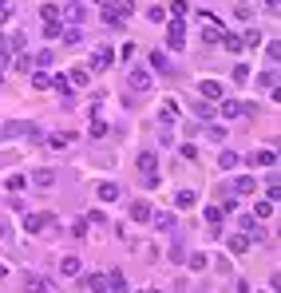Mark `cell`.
I'll list each match as a JSON object with an SVG mask.
<instances>
[{"label": "cell", "instance_id": "cell-19", "mask_svg": "<svg viewBox=\"0 0 281 293\" xmlns=\"http://www.w3.org/2000/svg\"><path fill=\"white\" fill-rule=\"evenodd\" d=\"M237 234H257V218H253V214H242V218H237Z\"/></svg>", "mask_w": 281, "mask_h": 293}, {"label": "cell", "instance_id": "cell-30", "mask_svg": "<svg viewBox=\"0 0 281 293\" xmlns=\"http://www.w3.org/2000/svg\"><path fill=\"white\" fill-rule=\"evenodd\" d=\"M186 262H190V269H206V265H210V258H206V254H190Z\"/></svg>", "mask_w": 281, "mask_h": 293}, {"label": "cell", "instance_id": "cell-41", "mask_svg": "<svg viewBox=\"0 0 281 293\" xmlns=\"http://www.w3.org/2000/svg\"><path fill=\"white\" fill-rule=\"evenodd\" d=\"M222 44L230 48V52H242V36H222Z\"/></svg>", "mask_w": 281, "mask_h": 293}, {"label": "cell", "instance_id": "cell-2", "mask_svg": "<svg viewBox=\"0 0 281 293\" xmlns=\"http://www.w3.org/2000/svg\"><path fill=\"white\" fill-rule=\"evenodd\" d=\"M139 171H143V186L155 191V186H159V155H155V151H143V155H139Z\"/></svg>", "mask_w": 281, "mask_h": 293}, {"label": "cell", "instance_id": "cell-29", "mask_svg": "<svg viewBox=\"0 0 281 293\" xmlns=\"http://www.w3.org/2000/svg\"><path fill=\"white\" fill-rule=\"evenodd\" d=\"M52 171H36V175H32V182H36V186H52Z\"/></svg>", "mask_w": 281, "mask_h": 293}, {"label": "cell", "instance_id": "cell-7", "mask_svg": "<svg viewBox=\"0 0 281 293\" xmlns=\"http://www.w3.org/2000/svg\"><path fill=\"white\" fill-rule=\"evenodd\" d=\"M131 88L135 91H150V88H155V79H150L147 68H135V72H131Z\"/></svg>", "mask_w": 281, "mask_h": 293}, {"label": "cell", "instance_id": "cell-24", "mask_svg": "<svg viewBox=\"0 0 281 293\" xmlns=\"http://www.w3.org/2000/svg\"><path fill=\"white\" fill-rule=\"evenodd\" d=\"M246 249H250V238H246V234H234V238H230V254H246Z\"/></svg>", "mask_w": 281, "mask_h": 293}, {"label": "cell", "instance_id": "cell-10", "mask_svg": "<svg viewBox=\"0 0 281 293\" xmlns=\"http://www.w3.org/2000/svg\"><path fill=\"white\" fill-rule=\"evenodd\" d=\"M242 111H246V107H242L237 99H222V107H218V115H222V119H242Z\"/></svg>", "mask_w": 281, "mask_h": 293}, {"label": "cell", "instance_id": "cell-18", "mask_svg": "<svg viewBox=\"0 0 281 293\" xmlns=\"http://www.w3.org/2000/svg\"><path fill=\"white\" fill-rule=\"evenodd\" d=\"M277 198H281V182H277V175H269L266 178V202L277 206Z\"/></svg>", "mask_w": 281, "mask_h": 293}, {"label": "cell", "instance_id": "cell-5", "mask_svg": "<svg viewBox=\"0 0 281 293\" xmlns=\"http://www.w3.org/2000/svg\"><path fill=\"white\" fill-rule=\"evenodd\" d=\"M182 44H186V28H182V20H175V24L166 28V48L182 52Z\"/></svg>", "mask_w": 281, "mask_h": 293}, {"label": "cell", "instance_id": "cell-47", "mask_svg": "<svg viewBox=\"0 0 281 293\" xmlns=\"http://www.w3.org/2000/svg\"><path fill=\"white\" fill-rule=\"evenodd\" d=\"M0 238H4V226H0Z\"/></svg>", "mask_w": 281, "mask_h": 293}, {"label": "cell", "instance_id": "cell-46", "mask_svg": "<svg viewBox=\"0 0 281 293\" xmlns=\"http://www.w3.org/2000/svg\"><path fill=\"white\" fill-rule=\"evenodd\" d=\"M143 293H159V289H143Z\"/></svg>", "mask_w": 281, "mask_h": 293}, {"label": "cell", "instance_id": "cell-17", "mask_svg": "<svg viewBox=\"0 0 281 293\" xmlns=\"http://www.w3.org/2000/svg\"><path fill=\"white\" fill-rule=\"evenodd\" d=\"M107 293H127V278H123V274H107Z\"/></svg>", "mask_w": 281, "mask_h": 293}, {"label": "cell", "instance_id": "cell-26", "mask_svg": "<svg viewBox=\"0 0 281 293\" xmlns=\"http://www.w3.org/2000/svg\"><path fill=\"white\" fill-rule=\"evenodd\" d=\"M32 88H36V91H48V88H52V75H48V72H36V75H32Z\"/></svg>", "mask_w": 281, "mask_h": 293}, {"label": "cell", "instance_id": "cell-27", "mask_svg": "<svg viewBox=\"0 0 281 293\" xmlns=\"http://www.w3.org/2000/svg\"><path fill=\"white\" fill-rule=\"evenodd\" d=\"M234 194L242 198V194H253V178H234Z\"/></svg>", "mask_w": 281, "mask_h": 293}, {"label": "cell", "instance_id": "cell-39", "mask_svg": "<svg viewBox=\"0 0 281 293\" xmlns=\"http://www.w3.org/2000/svg\"><path fill=\"white\" fill-rule=\"evenodd\" d=\"M150 64H155V68H159V72H163V68H170V59H166L163 52H150Z\"/></svg>", "mask_w": 281, "mask_h": 293}, {"label": "cell", "instance_id": "cell-38", "mask_svg": "<svg viewBox=\"0 0 281 293\" xmlns=\"http://www.w3.org/2000/svg\"><path fill=\"white\" fill-rule=\"evenodd\" d=\"M103 24H107V28H123V20H119L111 8H103Z\"/></svg>", "mask_w": 281, "mask_h": 293}, {"label": "cell", "instance_id": "cell-25", "mask_svg": "<svg viewBox=\"0 0 281 293\" xmlns=\"http://www.w3.org/2000/svg\"><path fill=\"white\" fill-rule=\"evenodd\" d=\"M218 166H222V171H234L237 166V151H222V155H218Z\"/></svg>", "mask_w": 281, "mask_h": 293}, {"label": "cell", "instance_id": "cell-4", "mask_svg": "<svg viewBox=\"0 0 281 293\" xmlns=\"http://www.w3.org/2000/svg\"><path fill=\"white\" fill-rule=\"evenodd\" d=\"M59 20H72V28H75V24H83V20H88V4H83V0H72V4L63 8Z\"/></svg>", "mask_w": 281, "mask_h": 293}, {"label": "cell", "instance_id": "cell-40", "mask_svg": "<svg viewBox=\"0 0 281 293\" xmlns=\"http://www.w3.org/2000/svg\"><path fill=\"white\" fill-rule=\"evenodd\" d=\"M24 186H28V178H24V175H12V178H8V191H24Z\"/></svg>", "mask_w": 281, "mask_h": 293}, {"label": "cell", "instance_id": "cell-37", "mask_svg": "<svg viewBox=\"0 0 281 293\" xmlns=\"http://www.w3.org/2000/svg\"><path fill=\"white\" fill-rule=\"evenodd\" d=\"M147 20H150V24H163V20H166V12L159 8V4H155V8H147Z\"/></svg>", "mask_w": 281, "mask_h": 293}, {"label": "cell", "instance_id": "cell-8", "mask_svg": "<svg viewBox=\"0 0 281 293\" xmlns=\"http://www.w3.org/2000/svg\"><path fill=\"white\" fill-rule=\"evenodd\" d=\"M222 36H226V32H222V24H218V16H210L206 28H202V40H206V44H218Z\"/></svg>", "mask_w": 281, "mask_h": 293}, {"label": "cell", "instance_id": "cell-16", "mask_svg": "<svg viewBox=\"0 0 281 293\" xmlns=\"http://www.w3.org/2000/svg\"><path fill=\"white\" fill-rule=\"evenodd\" d=\"M95 194H99L103 202H115V198H119V182H99V186H95Z\"/></svg>", "mask_w": 281, "mask_h": 293}, {"label": "cell", "instance_id": "cell-9", "mask_svg": "<svg viewBox=\"0 0 281 293\" xmlns=\"http://www.w3.org/2000/svg\"><path fill=\"white\" fill-rule=\"evenodd\" d=\"M48 218H52V214H24V230H28V234H40L48 226Z\"/></svg>", "mask_w": 281, "mask_h": 293}, {"label": "cell", "instance_id": "cell-33", "mask_svg": "<svg viewBox=\"0 0 281 293\" xmlns=\"http://www.w3.org/2000/svg\"><path fill=\"white\" fill-rule=\"evenodd\" d=\"M170 12H175V16H186V12H190V0H170Z\"/></svg>", "mask_w": 281, "mask_h": 293}, {"label": "cell", "instance_id": "cell-21", "mask_svg": "<svg viewBox=\"0 0 281 293\" xmlns=\"http://www.w3.org/2000/svg\"><path fill=\"white\" fill-rule=\"evenodd\" d=\"M194 202H198V194H194V191H178L175 194V206H182V210H190Z\"/></svg>", "mask_w": 281, "mask_h": 293}, {"label": "cell", "instance_id": "cell-3", "mask_svg": "<svg viewBox=\"0 0 281 293\" xmlns=\"http://www.w3.org/2000/svg\"><path fill=\"white\" fill-rule=\"evenodd\" d=\"M111 64H115V48H95V52H91V68H95V72H107V68H111Z\"/></svg>", "mask_w": 281, "mask_h": 293}, {"label": "cell", "instance_id": "cell-35", "mask_svg": "<svg viewBox=\"0 0 281 293\" xmlns=\"http://www.w3.org/2000/svg\"><path fill=\"white\" fill-rule=\"evenodd\" d=\"M75 135H48V146H68Z\"/></svg>", "mask_w": 281, "mask_h": 293}, {"label": "cell", "instance_id": "cell-42", "mask_svg": "<svg viewBox=\"0 0 281 293\" xmlns=\"http://www.w3.org/2000/svg\"><path fill=\"white\" fill-rule=\"evenodd\" d=\"M242 44H246V48H257V44H262V36H257V32H246V36H242Z\"/></svg>", "mask_w": 281, "mask_h": 293}, {"label": "cell", "instance_id": "cell-11", "mask_svg": "<svg viewBox=\"0 0 281 293\" xmlns=\"http://www.w3.org/2000/svg\"><path fill=\"white\" fill-rule=\"evenodd\" d=\"M253 162H257V166H277V146H273V151H269V146L253 151Z\"/></svg>", "mask_w": 281, "mask_h": 293}, {"label": "cell", "instance_id": "cell-28", "mask_svg": "<svg viewBox=\"0 0 281 293\" xmlns=\"http://www.w3.org/2000/svg\"><path fill=\"white\" fill-rule=\"evenodd\" d=\"M222 218H226V210H222V206H210V210H206V226H218Z\"/></svg>", "mask_w": 281, "mask_h": 293}, {"label": "cell", "instance_id": "cell-12", "mask_svg": "<svg viewBox=\"0 0 281 293\" xmlns=\"http://www.w3.org/2000/svg\"><path fill=\"white\" fill-rule=\"evenodd\" d=\"M79 269H83V262H79V258H72V254L59 262V274H63V278H79Z\"/></svg>", "mask_w": 281, "mask_h": 293}, {"label": "cell", "instance_id": "cell-1", "mask_svg": "<svg viewBox=\"0 0 281 293\" xmlns=\"http://www.w3.org/2000/svg\"><path fill=\"white\" fill-rule=\"evenodd\" d=\"M40 20H44V36L48 40H59V36H63V20H59L56 4H44V8H40Z\"/></svg>", "mask_w": 281, "mask_h": 293}, {"label": "cell", "instance_id": "cell-20", "mask_svg": "<svg viewBox=\"0 0 281 293\" xmlns=\"http://www.w3.org/2000/svg\"><path fill=\"white\" fill-rule=\"evenodd\" d=\"M68 83H72V88H83V83H91V72L88 68H75V72L68 75Z\"/></svg>", "mask_w": 281, "mask_h": 293}, {"label": "cell", "instance_id": "cell-48", "mask_svg": "<svg viewBox=\"0 0 281 293\" xmlns=\"http://www.w3.org/2000/svg\"><path fill=\"white\" fill-rule=\"evenodd\" d=\"M237 4H246V0H237Z\"/></svg>", "mask_w": 281, "mask_h": 293}, {"label": "cell", "instance_id": "cell-13", "mask_svg": "<svg viewBox=\"0 0 281 293\" xmlns=\"http://www.w3.org/2000/svg\"><path fill=\"white\" fill-rule=\"evenodd\" d=\"M198 91H202V99H222V83H214V79H202V83H198Z\"/></svg>", "mask_w": 281, "mask_h": 293}, {"label": "cell", "instance_id": "cell-22", "mask_svg": "<svg viewBox=\"0 0 281 293\" xmlns=\"http://www.w3.org/2000/svg\"><path fill=\"white\" fill-rule=\"evenodd\" d=\"M52 88H56L63 99H72V83H68V75H52Z\"/></svg>", "mask_w": 281, "mask_h": 293}, {"label": "cell", "instance_id": "cell-23", "mask_svg": "<svg viewBox=\"0 0 281 293\" xmlns=\"http://www.w3.org/2000/svg\"><path fill=\"white\" fill-rule=\"evenodd\" d=\"M88 289L91 293H107V274H91V278H88Z\"/></svg>", "mask_w": 281, "mask_h": 293}, {"label": "cell", "instance_id": "cell-34", "mask_svg": "<svg viewBox=\"0 0 281 293\" xmlns=\"http://www.w3.org/2000/svg\"><path fill=\"white\" fill-rule=\"evenodd\" d=\"M273 214V202H257L253 206V218H269Z\"/></svg>", "mask_w": 281, "mask_h": 293}, {"label": "cell", "instance_id": "cell-6", "mask_svg": "<svg viewBox=\"0 0 281 293\" xmlns=\"http://www.w3.org/2000/svg\"><path fill=\"white\" fill-rule=\"evenodd\" d=\"M20 285H24V293H48V289H52V285H48V278H40V274H24V281H20Z\"/></svg>", "mask_w": 281, "mask_h": 293}, {"label": "cell", "instance_id": "cell-14", "mask_svg": "<svg viewBox=\"0 0 281 293\" xmlns=\"http://www.w3.org/2000/svg\"><path fill=\"white\" fill-rule=\"evenodd\" d=\"M150 214H155V206H150V202H131V218L135 222H150Z\"/></svg>", "mask_w": 281, "mask_h": 293}, {"label": "cell", "instance_id": "cell-36", "mask_svg": "<svg viewBox=\"0 0 281 293\" xmlns=\"http://www.w3.org/2000/svg\"><path fill=\"white\" fill-rule=\"evenodd\" d=\"M170 262H186V246H182V242L170 246Z\"/></svg>", "mask_w": 281, "mask_h": 293}, {"label": "cell", "instance_id": "cell-44", "mask_svg": "<svg viewBox=\"0 0 281 293\" xmlns=\"http://www.w3.org/2000/svg\"><path fill=\"white\" fill-rule=\"evenodd\" d=\"M175 111H178V103L166 99V103H163V119H175Z\"/></svg>", "mask_w": 281, "mask_h": 293}, {"label": "cell", "instance_id": "cell-49", "mask_svg": "<svg viewBox=\"0 0 281 293\" xmlns=\"http://www.w3.org/2000/svg\"><path fill=\"white\" fill-rule=\"evenodd\" d=\"M0 83H4V79H0Z\"/></svg>", "mask_w": 281, "mask_h": 293}, {"label": "cell", "instance_id": "cell-43", "mask_svg": "<svg viewBox=\"0 0 281 293\" xmlns=\"http://www.w3.org/2000/svg\"><path fill=\"white\" fill-rule=\"evenodd\" d=\"M234 79H237V83H246V79H250V68H246V64H237V68H234Z\"/></svg>", "mask_w": 281, "mask_h": 293}, {"label": "cell", "instance_id": "cell-15", "mask_svg": "<svg viewBox=\"0 0 281 293\" xmlns=\"http://www.w3.org/2000/svg\"><path fill=\"white\" fill-rule=\"evenodd\" d=\"M107 8H111V12L119 16V20H127V16L135 12V0H111V4H107Z\"/></svg>", "mask_w": 281, "mask_h": 293}, {"label": "cell", "instance_id": "cell-32", "mask_svg": "<svg viewBox=\"0 0 281 293\" xmlns=\"http://www.w3.org/2000/svg\"><path fill=\"white\" fill-rule=\"evenodd\" d=\"M107 135V123L103 119H91V139H103Z\"/></svg>", "mask_w": 281, "mask_h": 293}, {"label": "cell", "instance_id": "cell-31", "mask_svg": "<svg viewBox=\"0 0 281 293\" xmlns=\"http://www.w3.org/2000/svg\"><path fill=\"white\" fill-rule=\"evenodd\" d=\"M266 56H269V64H277V59H281V40H273V44H266Z\"/></svg>", "mask_w": 281, "mask_h": 293}, {"label": "cell", "instance_id": "cell-45", "mask_svg": "<svg viewBox=\"0 0 281 293\" xmlns=\"http://www.w3.org/2000/svg\"><path fill=\"white\" fill-rule=\"evenodd\" d=\"M0 278H8V265H4V262H0Z\"/></svg>", "mask_w": 281, "mask_h": 293}]
</instances>
